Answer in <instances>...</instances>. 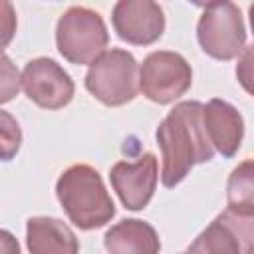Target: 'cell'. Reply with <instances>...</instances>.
<instances>
[{"instance_id": "1", "label": "cell", "mask_w": 254, "mask_h": 254, "mask_svg": "<svg viewBox=\"0 0 254 254\" xmlns=\"http://www.w3.org/2000/svg\"><path fill=\"white\" fill-rule=\"evenodd\" d=\"M202 111V103L183 101L169 111L157 129L163 153L161 181L169 189L179 185L194 165L206 163L214 155V147L204 131Z\"/></svg>"}, {"instance_id": "2", "label": "cell", "mask_w": 254, "mask_h": 254, "mask_svg": "<svg viewBox=\"0 0 254 254\" xmlns=\"http://www.w3.org/2000/svg\"><path fill=\"white\" fill-rule=\"evenodd\" d=\"M56 194L67 218L81 230L107 224L115 214V204L105 190L99 173L89 165L65 169L56 185Z\"/></svg>"}, {"instance_id": "3", "label": "cell", "mask_w": 254, "mask_h": 254, "mask_svg": "<svg viewBox=\"0 0 254 254\" xmlns=\"http://www.w3.org/2000/svg\"><path fill=\"white\" fill-rule=\"evenodd\" d=\"M109 42L103 18L83 6H71L62 14L56 28L60 54L71 64H93L105 54Z\"/></svg>"}, {"instance_id": "4", "label": "cell", "mask_w": 254, "mask_h": 254, "mask_svg": "<svg viewBox=\"0 0 254 254\" xmlns=\"http://www.w3.org/2000/svg\"><path fill=\"white\" fill-rule=\"evenodd\" d=\"M87 91L109 107L125 105L139 91V67L127 50H107L85 73Z\"/></svg>"}, {"instance_id": "5", "label": "cell", "mask_w": 254, "mask_h": 254, "mask_svg": "<svg viewBox=\"0 0 254 254\" xmlns=\"http://www.w3.org/2000/svg\"><path fill=\"white\" fill-rule=\"evenodd\" d=\"M196 38L200 48L214 60H232L244 52L246 30L240 10L232 2H212L202 8Z\"/></svg>"}, {"instance_id": "6", "label": "cell", "mask_w": 254, "mask_h": 254, "mask_svg": "<svg viewBox=\"0 0 254 254\" xmlns=\"http://www.w3.org/2000/svg\"><path fill=\"white\" fill-rule=\"evenodd\" d=\"M181 254H254V212L226 206Z\"/></svg>"}, {"instance_id": "7", "label": "cell", "mask_w": 254, "mask_h": 254, "mask_svg": "<svg viewBox=\"0 0 254 254\" xmlns=\"http://www.w3.org/2000/svg\"><path fill=\"white\" fill-rule=\"evenodd\" d=\"M192 83L189 62L175 52H153L139 69V89L155 103H171L185 95Z\"/></svg>"}, {"instance_id": "8", "label": "cell", "mask_w": 254, "mask_h": 254, "mask_svg": "<svg viewBox=\"0 0 254 254\" xmlns=\"http://www.w3.org/2000/svg\"><path fill=\"white\" fill-rule=\"evenodd\" d=\"M26 95L44 109H60L73 97V81L60 64L50 58H36L22 71Z\"/></svg>"}, {"instance_id": "9", "label": "cell", "mask_w": 254, "mask_h": 254, "mask_svg": "<svg viewBox=\"0 0 254 254\" xmlns=\"http://www.w3.org/2000/svg\"><path fill=\"white\" fill-rule=\"evenodd\" d=\"M111 20L117 36L135 46L157 42L165 30L163 8L151 0H121L115 4Z\"/></svg>"}, {"instance_id": "10", "label": "cell", "mask_w": 254, "mask_h": 254, "mask_svg": "<svg viewBox=\"0 0 254 254\" xmlns=\"http://www.w3.org/2000/svg\"><path fill=\"white\" fill-rule=\"evenodd\" d=\"M109 179L123 206L141 210L149 204L157 187V159L153 153H145L135 163L119 161L111 167Z\"/></svg>"}, {"instance_id": "11", "label": "cell", "mask_w": 254, "mask_h": 254, "mask_svg": "<svg viewBox=\"0 0 254 254\" xmlns=\"http://www.w3.org/2000/svg\"><path fill=\"white\" fill-rule=\"evenodd\" d=\"M204 131L212 147L224 157H232L242 143L244 121L242 115L230 103L222 99H210L202 111Z\"/></svg>"}, {"instance_id": "12", "label": "cell", "mask_w": 254, "mask_h": 254, "mask_svg": "<svg viewBox=\"0 0 254 254\" xmlns=\"http://www.w3.org/2000/svg\"><path fill=\"white\" fill-rule=\"evenodd\" d=\"M30 254H77L79 242L71 228L52 216H34L26 224Z\"/></svg>"}, {"instance_id": "13", "label": "cell", "mask_w": 254, "mask_h": 254, "mask_svg": "<svg viewBox=\"0 0 254 254\" xmlns=\"http://www.w3.org/2000/svg\"><path fill=\"white\" fill-rule=\"evenodd\" d=\"M103 242L109 254H159L161 250L157 230L139 218L117 222L105 232Z\"/></svg>"}, {"instance_id": "14", "label": "cell", "mask_w": 254, "mask_h": 254, "mask_svg": "<svg viewBox=\"0 0 254 254\" xmlns=\"http://www.w3.org/2000/svg\"><path fill=\"white\" fill-rule=\"evenodd\" d=\"M228 206L254 212V159L242 161L226 183Z\"/></svg>"}, {"instance_id": "15", "label": "cell", "mask_w": 254, "mask_h": 254, "mask_svg": "<svg viewBox=\"0 0 254 254\" xmlns=\"http://www.w3.org/2000/svg\"><path fill=\"white\" fill-rule=\"evenodd\" d=\"M0 137H2V157H4V161H8L20 149V141H22L20 127L10 117L8 111L0 113Z\"/></svg>"}, {"instance_id": "16", "label": "cell", "mask_w": 254, "mask_h": 254, "mask_svg": "<svg viewBox=\"0 0 254 254\" xmlns=\"http://www.w3.org/2000/svg\"><path fill=\"white\" fill-rule=\"evenodd\" d=\"M236 77L240 81V85L254 95V46L244 48V52L238 58L236 64Z\"/></svg>"}, {"instance_id": "17", "label": "cell", "mask_w": 254, "mask_h": 254, "mask_svg": "<svg viewBox=\"0 0 254 254\" xmlns=\"http://www.w3.org/2000/svg\"><path fill=\"white\" fill-rule=\"evenodd\" d=\"M2 103H6V101H10L16 93H18V89H20V83H22V77L18 75V71L14 69V65L10 64V60H8V56H2Z\"/></svg>"}, {"instance_id": "18", "label": "cell", "mask_w": 254, "mask_h": 254, "mask_svg": "<svg viewBox=\"0 0 254 254\" xmlns=\"http://www.w3.org/2000/svg\"><path fill=\"white\" fill-rule=\"evenodd\" d=\"M2 254H20V248H18V242L12 238L10 232H2Z\"/></svg>"}, {"instance_id": "19", "label": "cell", "mask_w": 254, "mask_h": 254, "mask_svg": "<svg viewBox=\"0 0 254 254\" xmlns=\"http://www.w3.org/2000/svg\"><path fill=\"white\" fill-rule=\"evenodd\" d=\"M248 12H250V26H252V32H254V4L250 6V10H248Z\"/></svg>"}]
</instances>
